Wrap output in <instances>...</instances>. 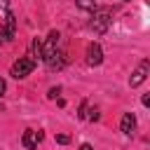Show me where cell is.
Listing matches in <instances>:
<instances>
[{
	"label": "cell",
	"mask_w": 150,
	"mask_h": 150,
	"mask_svg": "<svg viewBox=\"0 0 150 150\" xmlns=\"http://www.w3.org/2000/svg\"><path fill=\"white\" fill-rule=\"evenodd\" d=\"M112 23V12L108 9V7H96L94 12H91V21H89V28L94 30V33H105L108 30V26Z\"/></svg>",
	"instance_id": "obj_1"
},
{
	"label": "cell",
	"mask_w": 150,
	"mask_h": 150,
	"mask_svg": "<svg viewBox=\"0 0 150 150\" xmlns=\"http://www.w3.org/2000/svg\"><path fill=\"white\" fill-rule=\"evenodd\" d=\"M35 61L33 59H28V56H19V61H14V66H12V75L16 77V80H21V77H26V75H30L33 70H35Z\"/></svg>",
	"instance_id": "obj_2"
},
{
	"label": "cell",
	"mask_w": 150,
	"mask_h": 150,
	"mask_svg": "<svg viewBox=\"0 0 150 150\" xmlns=\"http://www.w3.org/2000/svg\"><path fill=\"white\" fill-rule=\"evenodd\" d=\"M148 75H150V59H143V61L138 63V68L131 73V77H129V87H141V84L148 80Z\"/></svg>",
	"instance_id": "obj_3"
},
{
	"label": "cell",
	"mask_w": 150,
	"mask_h": 150,
	"mask_svg": "<svg viewBox=\"0 0 150 150\" xmlns=\"http://www.w3.org/2000/svg\"><path fill=\"white\" fill-rule=\"evenodd\" d=\"M56 45H59V33H56V30H52V33L47 35V42L42 45V59H45V61H49V59L59 52V49H56Z\"/></svg>",
	"instance_id": "obj_4"
},
{
	"label": "cell",
	"mask_w": 150,
	"mask_h": 150,
	"mask_svg": "<svg viewBox=\"0 0 150 150\" xmlns=\"http://www.w3.org/2000/svg\"><path fill=\"white\" fill-rule=\"evenodd\" d=\"M40 141H42V131H33V129H26V131H23V136H21V145H23L26 150H35Z\"/></svg>",
	"instance_id": "obj_5"
},
{
	"label": "cell",
	"mask_w": 150,
	"mask_h": 150,
	"mask_svg": "<svg viewBox=\"0 0 150 150\" xmlns=\"http://www.w3.org/2000/svg\"><path fill=\"white\" fill-rule=\"evenodd\" d=\"M101 61H103V49H101L98 42H91L87 47V63L89 66H101Z\"/></svg>",
	"instance_id": "obj_6"
},
{
	"label": "cell",
	"mask_w": 150,
	"mask_h": 150,
	"mask_svg": "<svg viewBox=\"0 0 150 150\" xmlns=\"http://www.w3.org/2000/svg\"><path fill=\"white\" fill-rule=\"evenodd\" d=\"M120 129H122L124 136H131L134 129H136V115L134 112H124L122 115V122H120Z\"/></svg>",
	"instance_id": "obj_7"
},
{
	"label": "cell",
	"mask_w": 150,
	"mask_h": 150,
	"mask_svg": "<svg viewBox=\"0 0 150 150\" xmlns=\"http://www.w3.org/2000/svg\"><path fill=\"white\" fill-rule=\"evenodd\" d=\"M5 21H7V30H5V35H7V40H12V38L16 35V21H14V14H12L9 9H7Z\"/></svg>",
	"instance_id": "obj_8"
},
{
	"label": "cell",
	"mask_w": 150,
	"mask_h": 150,
	"mask_svg": "<svg viewBox=\"0 0 150 150\" xmlns=\"http://www.w3.org/2000/svg\"><path fill=\"white\" fill-rule=\"evenodd\" d=\"M28 59H33L35 63H38V59H42V45H40L38 40L30 42V54H28Z\"/></svg>",
	"instance_id": "obj_9"
},
{
	"label": "cell",
	"mask_w": 150,
	"mask_h": 150,
	"mask_svg": "<svg viewBox=\"0 0 150 150\" xmlns=\"http://www.w3.org/2000/svg\"><path fill=\"white\" fill-rule=\"evenodd\" d=\"M75 5H77L80 9H87V12H94V9L98 7L96 0H75Z\"/></svg>",
	"instance_id": "obj_10"
},
{
	"label": "cell",
	"mask_w": 150,
	"mask_h": 150,
	"mask_svg": "<svg viewBox=\"0 0 150 150\" xmlns=\"http://www.w3.org/2000/svg\"><path fill=\"white\" fill-rule=\"evenodd\" d=\"M84 120H89V122H98V120H101V112H98V108H91V110L84 115Z\"/></svg>",
	"instance_id": "obj_11"
},
{
	"label": "cell",
	"mask_w": 150,
	"mask_h": 150,
	"mask_svg": "<svg viewBox=\"0 0 150 150\" xmlns=\"http://www.w3.org/2000/svg\"><path fill=\"white\" fill-rule=\"evenodd\" d=\"M56 143H59V145H68V143H70V136H68V134H56Z\"/></svg>",
	"instance_id": "obj_12"
},
{
	"label": "cell",
	"mask_w": 150,
	"mask_h": 150,
	"mask_svg": "<svg viewBox=\"0 0 150 150\" xmlns=\"http://www.w3.org/2000/svg\"><path fill=\"white\" fill-rule=\"evenodd\" d=\"M59 94H61V87H52V89H49V94H47V96H49V98H56V96H59Z\"/></svg>",
	"instance_id": "obj_13"
},
{
	"label": "cell",
	"mask_w": 150,
	"mask_h": 150,
	"mask_svg": "<svg viewBox=\"0 0 150 150\" xmlns=\"http://www.w3.org/2000/svg\"><path fill=\"white\" fill-rule=\"evenodd\" d=\"M5 89H7V82H5V80H2V77H0V96H2V94H5Z\"/></svg>",
	"instance_id": "obj_14"
},
{
	"label": "cell",
	"mask_w": 150,
	"mask_h": 150,
	"mask_svg": "<svg viewBox=\"0 0 150 150\" xmlns=\"http://www.w3.org/2000/svg\"><path fill=\"white\" fill-rule=\"evenodd\" d=\"M143 105H145V108L150 105V94H145V96H143Z\"/></svg>",
	"instance_id": "obj_15"
},
{
	"label": "cell",
	"mask_w": 150,
	"mask_h": 150,
	"mask_svg": "<svg viewBox=\"0 0 150 150\" xmlns=\"http://www.w3.org/2000/svg\"><path fill=\"white\" fill-rule=\"evenodd\" d=\"M80 150H94V148H91L89 143H82V145H80Z\"/></svg>",
	"instance_id": "obj_16"
},
{
	"label": "cell",
	"mask_w": 150,
	"mask_h": 150,
	"mask_svg": "<svg viewBox=\"0 0 150 150\" xmlns=\"http://www.w3.org/2000/svg\"><path fill=\"white\" fill-rule=\"evenodd\" d=\"M2 35H5V30L0 28V45H2ZM5 40H7V38H5Z\"/></svg>",
	"instance_id": "obj_17"
},
{
	"label": "cell",
	"mask_w": 150,
	"mask_h": 150,
	"mask_svg": "<svg viewBox=\"0 0 150 150\" xmlns=\"http://www.w3.org/2000/svg\"><path fill=\"white\" fill-rule=\"evenodd\" d=\"M122 2H129V0H122Z\"/></svg>",
	"instance_id": "obj_18"
}]
</instances>
